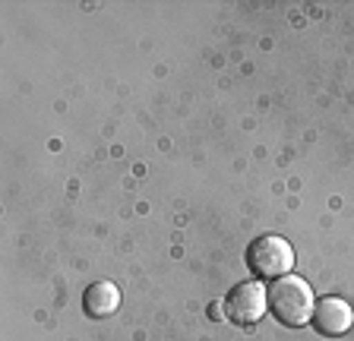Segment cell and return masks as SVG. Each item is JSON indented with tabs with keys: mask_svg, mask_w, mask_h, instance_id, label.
<instances>
[{
	"mask_svg": "<svg viewBox=\"0 0 354 341\" xmlns=\"http://www.w3.org/2000/svg\"><path fill=\"white\" fill-rule=\"evenodd\" d=\"M313 291L304 278L297 275H281L275 278V284L269 288V310L275 313L281 326L301 329L313 319Z\"/></svg>",
	"mask_w": 354,
	"mask_h": 341,
	"instance_id": "1",
	"label": "cell"
},
{
	"mask_svg": "<svg viewBox=\"0 0 354 341\" xmlns=\"http://www.w3.org/2000/svg\"><path fill=\"white\" fill-rule=\"evenodd\" d=\"M266 306H269V288H263L259 282H243L237 288H231V294L225 297V313L237 326L259 322Z\"/></svg>",
	"mask_w": 354,
	"mask_h": 341,
	"instance_id": "3",
	"label": "cell"
},
{
	"mask_svg": "<svg viewBox=\"0 0 354 341\" xmlns=\"http://www.w3.org/2000/svg\"><path fill=\"white\" fill-rule=\"evenodd\" d=\"M247 269H250L257 278H281V275H291L295 269V250L285 237L279 234H266L257 237L247 246Z\"/></svg>",
	"mask_w": 354,
	"mask_h": 341,
	"instance_id": "2",
	"label": "cell"
},
{
	"mask_svg": "<svg viewBox=\"0 0 354 341\" xmlns=\"http://www.w3.org/2000/svg\"><path fill=\"white\" fill-rule=\"evenodd\" d=\"M120 306V291L111 282H95L88 284L86 294H82V310H86L88 319H104L114 316Z\"/></svg>",
	"mask_w": 354,
	"mask_h": 341,
	"instance_id": "5",
	"label": "cell"
},
{
	"mask_svg": "<svg viewBox=\"0 0 354 341\" xmlns=\"http://www.w3.org/2000/svg\"><path fill=\"white\" fill-rule=\"evenodd\" d=\"M310 326L317 329L319 335H326V338H339V335H345L348 329L354 326V310L342 297H323V300L313 306Z\"/></svg>",
	"mask_w": 354,
	"mask_h": 341,
	"instance_id": "4",
	"label": "cell"
}]
</instances>
